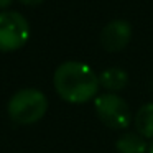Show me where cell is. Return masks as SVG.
<instances>
[{
  "instance_id": "obj_10",
  "label": "cell",
  "mask_w": 153,
  "mask_h": 153,
  "mask_svg": "<svg viewBox=\"0 0 153 153\" xmlns=\"http://www.w3.org/2000/svg\"><path fill=\"white\" fill-rule=\"evenodd\" d=\"M12 2H13V0H0V12L7 10V8L12 5Z\"/></svg>"
},
{
  "instance_id": "obj_7",
  "label": "cell",
  "mask_w": 153,
  "mask_h": 153,
  "mask_svg": "<svg viewBox=\"0 0 153 153\" xmlns=\"http://www.w3.org/2000/svg\"><path fill=\"white\" fill-rule=\"evenodd\" d=\"M115 150L119 153H145L148 152V145L140 133L125 132L115 140Z\"/></svg>"
},
{
  "instance_id": "obj_8",
  "label": "cell",
  "mask_w": 153,
  "mask_h": 153,
  "mask_svg": "<svg viewBox=\"0 0 153 153\" xmlns=\"http://www.w3.org/2000/svg\"><path fill=\"white\" fill-rule=\"evenodd\" d=\"M133 123H135L137 133L143 137V138H153V102H146L137 110L135 117H133Z\"/></svg>"
},
{
  "instance_id": "obj_3",
  "label": "cell",
  "mask_w": 153,
  "mask_h": 153,
  "mask_svg": "<svg viewBox=\"0 0 153 153\" xmlns=\"http://www.w3.org/2000/svg\"><path fill=\"white\" fill-rule=\"evenodd\" d=\"M30 38V23L15 10L0 12V51L10 53L27 45Z\"/></svg>"
},
{
  "instance_id": "obj_6",
  "label": "cell",
  "mask_w": 153,
  "mask_h": 153,
  "mask_svg": "<svg viewBox=\"0 0 153 153\" xmlns=\"http://www.w3.org/2000/svg\"><path fill=\"white\" fill-rule=\"evenodd\" d=\"M99 82L104 89L115 94L117 91H122L127 86V82H128V74L122 68L112 66V68H107V69L102 71V74L99 76Z\"/></svg>"
},
{
  "instance_id": "obj_11",
  "label": "cell",
  "mask_w": 153,
  "mask_h": 153,
  "mask_svg": "<svg viewBox=\"0 0 153 153\" xmlns=\"http://www.w3.org/2000/svg\"><path fill=\"white\" fill-rule=\"evenodd\" d=\"M148 153H153V142L148 145Z\"/></svg>"
},
{
  "instance_id": "obj_9",
  "label": "cell",
  "mask_w": 153,
  "mask_h": 153,
  "mask_svg": "<svg viewBox=\"0 0 153 153\" xmlns=\"http://www.w3.org/2000/svg\"><path fill=\"white\" fill-rule=\"evenodd\" d=\"M20 4L27 5V7H38V5H41L45 2V0H18Z\"/></svg>"
},
{
  "instance_id": "obj_1",
  "label": "cell",
  "mask_w": 153,
  "mask_h": 153,
  "mask_svg": "<svg viewBox=\"0 0 153 153\" xmlns=\"http://www.w3.org/2000/svg\"><path fill=\"white\" fill-rule=\"evenodd\" d=\"M58 96L69 104H86L99 96V76L92 68L79 61H64L53 74Z\"/></svg>"
},
{
  "instance_id": "obj_4",
  "label": "cell",
  "mask_w": 153,
  "mask_h": 153,
  "mask_svg": "<svg viewBox=\"0 0 153 153\" xmlns=\"http://www.w3.org/2000/svg\"><path fill=\"white\" fill-rule=\"evenodd\" d=\"M96 114L105 127L114 130H123L130 125V107L123 97L114 92H104L94 99Z\"/></svg>"
},
{
  "instance_id": "obj_2",
  "label": "cell",
  "mask_w": 153,
  "mask_h": 153,
  "mask_svg": "<svg viewBox=\"0 0 153 153\" xmlns=\"http://www.w3.org/2000/svg\"><path fill=\"white\" fill-rule=\"evenodd\" d=\"M48 97L35 87L20 89L10 97L7 104L8 117L18 125H33L40 122L48 112Z\"/></svg>"
},
{
  "instance_id": "obj_5",
  "label": "cell",
  "mask_w": 153,
  "mask_h": 153,
  "mask_svg": "<svg viewBox=\"0 0 153 153\" xmlns=\"http://www.w3.org/2000/svg\"><path fill=\"white\" fill-rule=\"evenodd\" d=\"M132 38V25L127 20L122 18H115V20L109 22L100 31V46L109 53H115L120 51L130 43Z\"/></svg>"
}]
</instances>
